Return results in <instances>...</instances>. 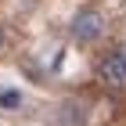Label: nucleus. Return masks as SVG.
<instances>
[{"label": "nucleus", "mask_w": 126, "mask_h": 126, "mask_svg": "<svg viewBox=\"0 0 126 126\" xmlns=\"http://www.w3.org/2000/svg\"><path fill=\"white\" fill-rule=\"evenodd\" d=\"M97 83L108 87V90H126V43H115L108 54H101Z\"/></svg>", "instance_id": "1"}, {"label": "nucleus", "mask_w": 126, "mask_h": 126, "mask_svg": "<svg viewBox=\"0 0 126 126\" xmlns=\"http://www.w3.org/2000/svg\"><path fill=\"white\" fill-rule=\"evenodd\" d=\"M105 36V15L94 7L79 11L76 18H72V40L76 43H83V47H90V43H97V40Z\"/></svg>", "instance_id": "2"}, {"label": "nucleus", "mask_w": 126, "mask_h": 126, "mask_svg": "<svg viewBox=\"0 0 126 126\" xmlns=\"http://www.w3.org/2000/svg\"><path fill=\"white\" fill-rule=\"evenodd\" d=\"M87 105L83 101H76V97H68V101H61L58 105V123L61 126H87Z\"/></svg>", "instance_id": "3"}, {"label": "nucleus", "mask_w": 126, "mask_h": 126, "mask_svg": "<svg viewBox=\"0 0 126 126\" xmlns=\"http://www.w3.org/2000/svg\"><path fill=\"white\" fill-rule=\"evenodd\" d=\"M22 105V94H18V90H0V108H4V112H15V108H18Z\"/></svg>", "instance_id": "4"}, {"label": "nucleus", "mask_w": 126, "mask_h": 126, "mask_svg": "<svg viewBox=\"0 0 126 126\" xmlns=\"http://www.w3.org/2000/svg\"><path fill=\"white\" fill-rule=\"evenodd\" d=\"M0 47H4V25H0Z\"/></svg>", "instance_id": "5"}]
</instances>
